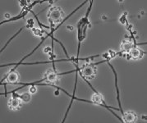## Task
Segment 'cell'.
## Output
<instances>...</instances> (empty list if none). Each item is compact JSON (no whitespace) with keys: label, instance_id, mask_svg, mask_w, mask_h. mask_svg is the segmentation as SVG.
I'll list each match as a JSON object with an SVG mask.
<instances>
[{"label":"cell","instance_id":"obj_8","mask_svg":"<svg viewBox=\"0 0 147 123\" xmlns=\"http://www.w3.org/2000/svg\"><path fill=\"white\" fill-rule=\"evenodd\" d=\"M108 63V64L109 65V67L112 68V71H113V74H114V76H115V87H116V90H117V99H118V104H119V108H120V111H121V113L122 114H123L124 112L123 111V108H122V106H121V102H120V97H119V90H118V77H117V73H116V71L114 70V68H113V67L112 66V64L109 63V62H107Z\"/></svg>","mask_w":147,"mask_h":123},{"label":"cell","instance_id":"obj_2","mask_svg":"<svg viewBox=\"0 0 147 123\" xmlns=\"http://www.w3.org/2000/svg\"><path fill=\"white\" fill-rule=\"evenodd\" d=\"M78 72H79V75L82 78L91 80L94 78V76L96 75V67L94 63L86 64L81 68L78 67Z\"/></svg>","mask_w":147,"mask_h":123},{"label":"cell","instance_id":"obj_6","mask_svg":"<svg viewBox=\"0 0 147 123\" xmlns=\"http://www.w3.org/2000/svg\"><path fill=\"white\" fill-rule=\"evenodd\" d=\"M61 76L60 74L55 72V71H48L46 74L45 75V81H47L49 83H57L59 82V76Z\"/></svg>","mask_w":147,"mask_h":123},{"label":"cell","instance_id":"obj_14","mask_svg":"<svg viewBox=\"0 0 147 123\" xmlns=\"http://www.w3.org/2000/svg\"><path fill=\"white\" fill-rule=\"evenodd\" d=\"M5 17H6L7 18H9L10 17V15H9V14H6V15H5Z\"/></svg>","mask_w":147,"mask_h":123},{"label":"cell","instance_id":"obj_4","mask_svg":"<svg viewBox=\"0 0 147 123\" xmlns=\"http://www.w3.org/2000/svg\"><path fill=\"white\" fill-rule=\"evenodd\" d=\"M7 105H8V108L12 111H18V110L21 109V108L22 106V100L18 97L12 96V98L8 100Z\"/></svg>","mask_w":147,"mask_h":123},{"label":"cell","instance_id":"obj_9","mask_svg":"<svg viewBox=\"0 0 147 123\" xmlns=\"http://www.w3.org/2000/svg\"><path fill=\"white\" fill-rule=\"evenodd\" d=\"M12 94H12L13 97H18V98H20L24 103H29L30 99H31V94H30V93H28V92L22 94H15V93H12Z\"/></svg>","mask_w":147,"mask_h":123},{"label":"cell","instance_id":"obj_10","mask_svg":"<svg viewBox=\"0 0 147 123\" xmlns=\"http://www.w3.org/2000/svg\"><path fill=\"white\" fill-rule=\"evenodd\" d=\"M134 46H135V45H134L131 41L123 40V43H122V44H121V48H122L123 52L128 53L130 49H131V48H132Z\"/></svg>","mask_w":147,"mask_h":123},{"label":"cell","instance_id":"obj_7","mask_svg":"<svg viewBox=\"0 0 147 123\" xmlns=\"http://www.w3.org/2000/svg\"><path fill=\"white\" fill-rule=\"evenodd\" d=\"M123 122L133 123L136 122L137 120V116L134 112H127L126 113H123Z\"/></svg>","mask_w":147,"mask_h":123},{"label":"cell","instance_id":"obj_13","mask_svg":"<svg viewBox=\"0 0 147 123\" xmlns=\"http://www.w3.org/2000/svg\"><path fill=\"white\" fill-rule=\"evenodd\" d=\"M59 90H56V91L54 92V94H55L56 96H58V95H59Z\"/></svg>","mask_w":147,"mask_h":123},{"label":"cell","instance_id":"obj_12","mask_svg":"<svg viewBox=\"0 0 147 123\" xmlns=\"http://www.w3.org/2000/svg\"><path fill=\"white\" fill-rule=\"evenodd\" d=\"M36 91H37V89H36V87L35 86V85H32L31 87L30 88V94H35Z\"/></svg>","mask_w":147,"mask_h":123},{"label":"cell","instance_id":"obj_1","mask_svg":"<svg viewBox=\"0 0 147 123\" xmlns=\"http://www.w3.org/2000/svg\"><path fill=\"white\" fill-rule=\"evenodd\" d=\"M63 17H64V12L60 7H51L48 13V19L49 22L51 23L52 28L54 26V24L62 22Z\"/></svg>","mask_w":147,"mask_h":123},{"label":"cell","instance_id":"obj_11","mask_svg":"<svg viewBox=\"0 0 147 123\" xmlns=\"http://www.w3.org/2000/svg\"><path fill=\"white\" fill-rule=\"evenodd\" d=\"M23 29H24V27H22V28H21V29L19 30L18 32H17V34H16V35H13L12 38H11V39H10L7 42V44H5V45H4V47H3V48H2V49H1V53H2V51H3V50L5 49V48L7 47V44H9V43H10V42H11V41H12V40H13V39H14V38H15V37H16V36H17V35H18V34H19V33H20V32H21V31H22V30H23Z\"/></svg>","mask_w":147,"mask_h":123},{"label":"cell","instance_id":"obj_5","mask_svg":"<svg viewBox=\"0 0 147 123\" xmlns=\"http://www.w3.org/2000/svg\"><path fill=\"white\" fill-rule=\"evenodd\" d=\"M144 53H145L143 51H141V49H139L138 48L134 46L132 48L130 49L127 54H128L129 58L133 59V60H138V59H141L143 57Z\"/></svg>","mask_w":147,"mask_h":123},{"label":"cell","instance_id":"obj_3","mask_svg":"<svg viewBox=\"0 0 147 123\" xmlns=\"http://www.w3.org/2000/svg\"><path fill=\"white\" fill-rule=\"evenodd\" d=\"M20 79V76L17 71H9L8 75L5 76L2 81L1 83H3V85H6V84H18V81Z\"/></svg>","mask_w":147,"mask_h":123}]
</instances>
